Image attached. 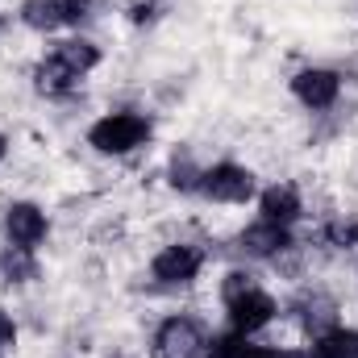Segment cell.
I'll use <instances>...</instances> for the list:
<instances>
[{"instance_id": "cell-1", "label": "cell", "mask_w": 358, "mask_h": 358, "mask_svg": "<svg viewBox=\"0 0 358 358\" xmlns=\"http://www.w3.org/2000/svg\"><path fill=\"white\" fill-rule=\"evenodd\" d=\"M146 138H150V125L138 113H113V117L96 121L88 134V142L96 150H104V155H125V150L142 146Z\"/></svg>"}, {"instance_id": "cell-2", "label": "cell", "mask_w": 358, "mask_h": 358, "mask_svg": "<svg viewBox=\"0 0 358 358\" xmlns=\"http://www.w3.org/2000/svg\"><path fill=\"white\" fill-rule=\"evenodd\" d=\"M200 187L213 196V200H225V204H242L255 196V176L246 167H234V163H221L213 171L200 176Z\"/></svg>"}, {"instance_id": "cell-3", "label": "cell", "mask_w": 358, "mask_h": 358, "mask_svg": "<svg viewBox=\"0 0 358 358\" xmlns=\"http://www.w3.org/2000/svg\"><path fill=\"white\" fill-rule=\"evenodd\" d=\"M200 346H204L200 325L192 317H171L155 338V358H196Z\"/></svg>"}, {"instance_id": "cell-4", "label": "cell", "mask_w": 358, "mask_h": 358, "mask_svg": "<svg viewBox=\"0 0 358 358\" xmlns=\"http://www.w3.org/2000/svg\"><path fill=\"white\" fill-rule=\"evenodd\" d=\"M271 317H275V300H271L267 292H259V287H250L246 296H238V300L229 304V321H234L238 334H255V329H263Z\"/></svg>"}, {"instance_id": "cell-5", "label": "cell", "mask_w": 358, "mask_h": 358, "mask_svg": "<svg viewBox=\"0 0 358 358\" xmlns=\"http://www.w3.org/2000/svg\"><path fill=\"white\" fill-rule=\"evenodd\" d=\"M292 92H296L308 108H329V104L338 100V92H342V80H338L334 71H325V67H313V71H300V76L292 80Z\"/></svg>"}, {"instance_id": "cell-6", "label": "cell", "mask_w": 358, "mask_h": 358, "mask_svg": "<svg viewBox=\"0 0 358 358\" xmlns=\"http://www.w3.org/2000/svg\"><path fill=\"white\" fill-rule=\"evenodd\" d=\"M155 279H163V283H187V279H196V271H200V250L196 246H167L159 259H155Z\"/></svg>"}, {"instance_id": "cell-7", "label": "cell", "mask_w": 358, "mask_h": 358, "mask_svg": "<svg viewBox=\"0 0 358 358\" xmlns=\"http://www.w3.org/2000/svg\"><path fill=\"white\" fill-rule=\"evenodd\" d=\"M8 234H13L17 246L34 250V246L46 238V217H42V208H34V204H13V208H8Z\"/></svg>"}, {"instance_id": "cell-8", "label": "cell", "mask_w": 358, "mask_h": 358, "mask_svg": "<svg viewBox=\"0 0 358 358\" xmlns=\"http://www.w3.org/2000/svg\"><path fill=\"white\" fill-rule=\"evenodd\" d=\"M287 246H292V238H287V225H275V221L250 225V229L242 234V250H246V255H259V259L283 255Z\"/></svg>"}, {"instance_id": "cell-9", "label": "cell", "mask_w": 358, "mask_h": 358, "mask_svg": "<svg viewBox=\"0 0 358 358\" xmlns=\"http://www.w3.org/2000/svg\"><path fill=\"white\" fill-rule=\"evenodd\" d=\"M296 217H300V192L292 183H275L271 192H263V221L287 225Z\"/></svg>"}, {"instance_id": "cell-10", "label": "cell", "mask_w": 358, "mask_h": 358, "mask_svg": "<svg viewBox=\"0 0 358 358\" xmlns=\"http://www.w3.org/2000/svg\"><path fill=\"white\" fill-rule=\"evenodd\" d=\"M308 358H358V329H329L313 342Z\"/></svg>"}, {"instance_id": "cell-11", "label": "cell", "mask_w": 358, "mask_h": 358, "mask_svg": "<svg viewBox=\"0 0 358 358\" xmlns=\"http://www.w3.org/2000/svg\"><path fill=\"white\" fill-rule=\"evenodd\" d=\"M76 71L59 59V55H50L42 67H38V92H46V96H63V92H71L76 88Z\"/></svg>"}, {"instance_id": "cell-12", "label": "cell", "mask_w": 358, "mask_h": 358, "mask_svg": "<svg viewBox=\"0 0 358 358\" xmlns=\"http://www.w3.org/2000/svg\"><path fill=\"white\" fill-rule=\"evenodd\" d=\"M21 21H25L29 29H59V25H67V17H63V0H25Z\"/></svg>"}, {"instance_id": "cell-13", "label": "cell", "mask_w": 358, "mask_h": 358, "mask_svg": "<svg viewBox=\"0 0 358 358\" xmlns=\"http://www.w3.org/2000/svg\"><path fill=\"white\" fill-rule=\"evenodd\" d=\"M0 271H4L8 283H29V279H38V263H34V255H29L25 246H8V250L0 255Z\"/></svg>"}, {"instance_id": "cell-14", "label": "cell", "mask_w": 358, "mask_h": 358, "mask_svg": "<svg viewBox=\"0 0 358 358\" xmlns=\"http://www.w3.org/2000/svg\"><path fill=\"white\" fill-rule=\"evenodd\" d=\"M55 55H59V59H63L76 76H84V71H92V67L100 63V50H96L92 42H63Z\"/></svg>"}, {"instance_id": "cell-15", "label": "cell", "mask_w": 358, "mask_h": 358, "mask_svg": "<svg viewBox=\"0 0 358 358\" xmlns=\"http://www.w3.org/2000/svg\"><path fill=\"white\" fill-rule=\"evenodd\" d=\"M304 308H308V313H304V325L313 329V338H321V334H329V329H334V304H329V300L313 296Z\"/></svg>"}, {"instance_id": "cell-16", "label": "cell", "mask_w": 358, "mask_h": 358, "mask_svg": "<svg viewBox=\"0 0 358 358\" xmlns=\"http://www.w3.org/2000/svg\"><path fill=\"white\" fill-rule=\"evenodd\" d=\"M255 346H246V334H225V338H213L208 358H250Z\"/></svg>"}, {"instance_id": "cell-17", "label": "cell", "mask_w": 358, "mask_h": 358, "mask_svg": "<svg viewBox=\"0 0 358 358\" xmlns=\"http://www.w3.org/2000/svg\"><path fill=\"white\" fill-rule=\"evenodd\" d=\"M250 287H255V283H250V275H246V271H229V275H225V283H221L225 304H234V300H238V296H246Z\"/></svg>"}, {"instance_id": "cell-18", "label": "cell", "mask_w": 358, "mask_h": 358, "mask_svg": "<svg viewBox=\"0 0 358 358\" xmlns=\"http://www.w3.org/2000/svg\"><path fill=\"white\" fill-rule=\"evenodd\" d=\"M171 183H176L179 192H192V187H200V176H196V167H192L187 159H176V167H171Z\"/></svg>"}, {"instance_id": "cell-19", "label": "cell", "mask_w": 358, "mask_h": 358, "mask_svg": "<svg viewBox=\"0 0 358 358\" xmlns=\"http://www.w3.org/2000/svg\"><path fill=\"white\" fill-rule=\"evenodd\" d=\"M325 238H329L334 246H355V242H358V221H350V225H334V229H325Z\"/></svg>"}, {"instance_id": "cell-20", "label": "cell", "mask_w": 358, "mask_h": 358, "mask_svg": "<svg viewBox=\"0 0 358 358\" xmlns=\"http://www.w3.org/2000/svg\"><path fill=\"white\" fill-rule=\"evenodd\" d=\"M92 0H63V17H67V25H80L84 17H88Z\"/></svg>"}, {"instance_id": "cell-21", "label": "cell", "mask_w": 358, "mask_h": 358, "mask_svg": "<svg viewBox=\"0 0 358 358\" xmlns=\"http://www.w3.org/2000/svg\"><path fill=\"white\" fill-rule=\"evenodd\" d=\"M13 338H17V329H13V321H8V317L0 313V350H4V346H8Z\"/></svg>"}, {"instance_id": "cell-22", "label": "cell", "mask_w": 358, "mask_h": 358, "mask_svg": "<svg viewBox=\"0 0 358 358\" xmlns=\"http://www.w3.org/2000/svg\"><path fill=\"white\" fill-rule=\"evenodd\" d=\"M129 17L142 25V21H150V17H155V4H134V13H129Z\"/></svg>"}, {"instance_id": "cell-23", "label": "cell", "mask_w": 358, "mask_h": 358, "mask_svg": "<svg viewBox=\"0 0 358 358\" xmlns=\"http://www.w3.org/2000/svg\"><path fill=\"white\" fill-rule=\"evenodd\" d=\"M250 358H300L292 350H250Z\"/></svg>"}, {"instance_id": "cell-24", "label": "cell", "mask_w": 358, "mask_h": 358, "mask_svg": "<svg viewBox=\"0 0 358 358\" xmlns=\"http://www.w3.org/2000/svg\"><path fill=\"white\" fill-rule=\"evenodd\" d=\"M0 159H4V138H0Z\"/></svg>"}, {"instance_id": "cell-25", "label": "cell", "mask_w": 358, "mask_h": 358, "mask_svg": "<svg viewBox=\"0 0 358 358\" xmlns=\"http://www.w3.org/2000/svg\"><path fill=\"white\" fill-rule=\"evenodd\" d=\"M0 29H4V21H0Z\"/></svg>"}, {"instance_id": "cell-26", "label": "cell", "mask_w": 358, "mask_h": 358, "mask_svg": "<svg viewBox=\"0 0 358 358\" xmlns=\"http://www.w3.org/2000/svg\"><path fill=\"white\" fill-rule=\"evenodd\" d=\"M117 358H121V355H117Z\"/></svg>"}]
</instances>
